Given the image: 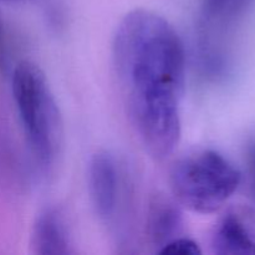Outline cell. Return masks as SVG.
Here are the masks:
<instances>
[{
    "label": "cell",
    "mask_w": 255,
    "mask_h": 255,
    "mask_svg": "<svg viewBox=\"0 0 255 255\" xmlns=\"http://www.w3.org/2000/svg\"><path fill=\"white\" fill-rule=\"evenodd\" d=\"M247 177L249 194L255 201V137L247 144Z\"/></svg>",
    "instance_id": "obj_10"
},
{
    "label": "cell",
    "mask_w": 255,
    "mask_h": 255,
    "mask_svg": "<svg viewBox=\"0 0 255 255\" xmlns=\"http://www.w3.org/2000/svg\"><path fill=\"white\" fill-rule=\"evenodd\" d=\"M183 214L179 203L163 194H157L151 199L147 209L146 233L149 243L157 252L173 239L182 236Z\"/></svg>",
    "instance_id": "obj_7"
},
{
    "label": "cell",
    "mask_w": 255,
    "mask_h": 255,
    "mask_svg": "<svg viewBox=\"0 0 255 255\" xmlns=\"http://www.w3.org/2000/svg\"><path fill=\"white\" fill-rule=\"evenodd\" d=\"M112 57L129 120L147 152L163 161L181 139L183 42L163 16L136 9L117 26Z\"/></svg>",
    "instance_id": "obj_1"
},
{
    "label": "cell",
    "mask_w": 255,
    "mask_h": 255,
    "mask_svg": "<svg viewBox=\"0 0 255 255\" xmlns=\"http://www.w3.org/2000/svg\"><path fill=\"white\" fill-rule=\"evenodd\" d=\"M159 254L169 255H199L202 253L198 243L187 237H178L158 251Z\"/></svg>",
    "instance_id": "obj_9"
},
{
    "label": "cell",
    "mask_w": 255,
    "mask_h": 255,
    "mask_svg": "<svg viewBox=\"0 0 255 255\" xmlns=\"http://www.w3.org/2000/svg\"><path fill=\"white\" fill-rule=\"evenodd\" d=\"M31 248L37 255L70 253V236L61 212L46 208L36 217L31 232Z\"/></svg>",
    "instance_id": "obj_8"
},
{
    "label": "cell",
    "mask_w": 255,
    "mask_h": 255,
    "mask_svg": "<svg viewBox=\"0 0 255 255\" xmlns=\"http://www.w3.org/2000/svg\"><path fill=\"white\" fill-rule=\"evenodd\" d=\"M212 248L221 255H255V208L229 209L214 229Z\"/></svg>",
    "instance_id": "obj_5"
},
{
    "label": "cell",
    "mask_w": 255,
    "mask_h": 255,
    "mask_svg": "<svg viewBox=\"0 0 255 255\" xmlns=\"http://www.w3.org/2000/svg\"><path fill=\"white\" fill-rule=\"evenodd\" d=\"M5 1H10V0H5Z\"/></svg>",
    "instance_id": "obj_12"
},
{
    "label": "cell",
    "mask_w": 255,
    "mask_h": 255,
    "mask_svg": "<svg viewBox=\"0 0 255 255\" xmlns=\"http://www.w3.org/2000/svg\"><path fill=\"white\" fill-rule=\"evenodd\" d=\"M252 0H203L198 21L199 56L204 71L213 77L223 76L229 57L226 37L241 21Z\"/></svg>",
    "instance_id": "obj_4"
},
{
    "label": "cell",
    "mask_w": 255,
    "mask_h": 255,
    "mask_svg": "<svg viewBox=\"0 0 255 255\" xmlns=\"http://www.w3.org/2000/svg\"><path fill=\"white\" fill-rule=\"evenodd\" d=\"M242 174L223 154L201 151L174 163L169 183L181 206L201 214L219 211L241 186Z\"/></svg>",
    "instance_id": "obj_3"
},
{
    "label": "cell",
    "mask_w": 255,
    "mask_h": 255,
    "mask_svg": "<svg viewBox=\"0 0 255 255\" xmlns=\"http://www.w3.org/2000/svg\"><path fill=\"white\" fill-rule=\"evenodd\" d=\"M11 90L30 151L50 168L61 151L64 125L46 75L34 62L21 61L12 72Z\"/></svg>",
    "instance_id": "obj_2"
},
{
    "label": "cell",
    "mask_w": 255,
    "mask_h": 255,
    "mask_svg": "<svg viewBox=\"0 0 255 255\" xmlns=\"http://www.w3.org/2000/svg\"><path fill=\"white\" fill-rule=\"evenodd\" d=\"M89 192L97 216L105 222L111 221L119 204L120 179L117 163L107 151H99L89 164Z\"/></svg>",
    "instance_id": "obj_6"
},
{
    "label": "cell",
    "mask_w": 255,
    "mask_h": 255,
    "mask_svg": "<svg viewBox=\"0 0 255 255\" xmlns=\"http://www.w3.org/2000/svg\"><path fill=\"white\" fill-rule=\"evenodd\" d=\"M2 52H4V36H2V27L0 24V62L2 60Z\"/></svg>",
    "instance_id": "obj_11"
}]
</instances>
